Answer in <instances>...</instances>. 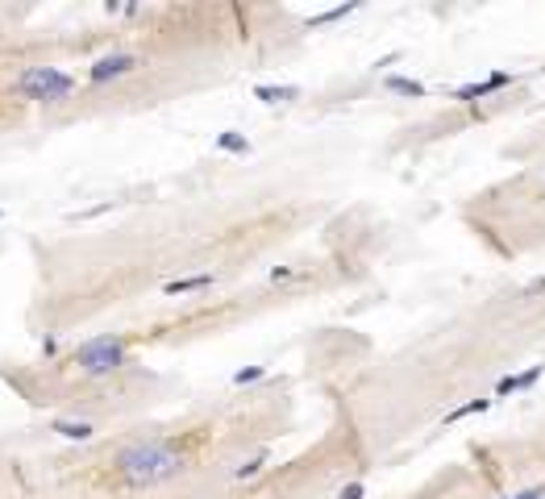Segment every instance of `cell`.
I'll return each mask as SVG.
<instances>
[{"instance_id":"1","label":"cell","mask_w":545,"mask_h":499,"mask_svg":"<svg viewBox=\"0 0 545 499\" xmlns=\"http://www.w3.org/2000/svg\"><path fill=\"white\" fill-rule=\"evenodd\" d=\"M188 470V453L171 441H142L117 453V478L125 487H159Z\"/></svg>"},{"instance_id":"4","label":"cell","mask_w":545,"mask_h":499,"mask_svg":"<svg viewBox=\"0 0 545 499\" xmlns=\"http://www.w3.org/2000/svg\"><path fill=\"white\" fill-rule=\"evenodd\" d=\"M138 67V54H129V50H117V54H104V59H96L92 67H88V79H92L96 88L100 84H113L121 75H129Z\"/></svg>"},{"instance_id":"5","label":"cell","mask_w":545,"mask_h":499,"mask_svg":"<svg viewBox=\"0 0 545 499\" xmlns=\"http://www.w3.org/2000/svg\"><path fill=\"white\" fill-rule=\"evenodd\" d=\"M545 375V362H537V366H529V371H521V375H504V379L496 383V395H512V391H529L533 383Z\"/></svg>"},{"instance_id":"9","label":"cell","mask_w":545,"mask_h":499,"mask_svg":"<svg viewBox=\"0 0 545 499\" xmlns=\"http://www.w3.org/2000/svg\"><path fill=\"white\" fill-rule=\"evenodd\" d=\"M383 88L396 96H412V100H421V96H429V88L421 84V79H408V75H387L383 79Z\"/></svg>"},{"instance_id":"17","label":"cell","mask_w":545,"mask_h":499,"mask_svg":"<svg viewBox=\"0 0 545 499\" xmlns=\"http://www.w3.org/2000/svg\"><path fill=\"white\" fill-rule=\"evenodd\" d=\"M291 275H296V266H271V271H266V279H271V283H287Z\"/></svg>"},{"instance_id":"12","label":"cell","mask_w":545,"mask_h":499,"mask_svg":"<svg viewBox=\"0 0 545 499\" xmlns=\"http://www.w3.org/2000/svg\"><path fill=\"white\" fill-rule=\"evenodd\" d=\"M491 408V400H466V404H458L446 412V425H458V420H466V416H483Z\"/></svg>"},{"instance_id":"7","label":"cell","mask_w":545,"mask_h":499,"mask_svg":"<svg viewBox=\"0 0 545 499\" xmlns=\"http://www.w3.org/2000/svg\"><path fill=\"white\" fill-rule=\"evenodd\" d=\"M254 100H262V104H287V100H300V88H291V84H259Z\"/></svg>"},{"instance_id":"10","label":"cell","mask_w":545,"mask_h":499,"mask_svg":"<svg viewBox=\"0 0 545 499\" xmlns=\"http://www.w3.org/2000/svg\"><path fill=\"white\" fill-rule=\"evenodd\" d=\"M54 433H59L63 441H92L96 425H88V420H54Z\"/></svg>"},{"instance_id":"8","label":"cell","mask_w":545,"mask_h":499,"mask_svg":"<svg viewBox=\"0 0 545 499\" xmlns=\"http://www.w3.org/2000/svg\"><path fill=\"white\" fill-rule=\"evenodd\" d=\"M362 9V0H346V4H333V9H325V13H312L309 21V29H321V25H333V21H341V17H350V13H358Z\"/></svg>"},{"instance_id":"11","label":"cell","mask_w":545,"mask_h":499,"mask_svg":"<svg viewBox=\"0 0 545 499\" xmlns=\"http://www.w3.org/2000/svg\"><path fill=\"white\" fill-rule=\"evenodd\" d=\"M216 150H225V154H250V138L237 133V129H225V133H216Z\"/></svg>"},{"instance_id":"18","label":"cell","mask_w":545,"mask_h":499,"mask_svg":"<svg viewBox=\"0 0 545 499\" xmlns=\"http://www.w3.org/2000/svg\"><path fill=\"white\" fill-rule=\"evenodd\" d=\"M337 499H366V487H362V483H346V487L337 491Z\"/></svg>"},{"instance_id":"16","label":"cell","mask_w":545,"mask_h":499,"mask_svg":"<svg viewBox=\"0 0 545 499\" xmlns=\"http://www.w3.org/2000/svg\"><path fill=\"white\" fill-rule=\"evenodd\" d=\"M483 84H487V92H499V88H508V84H512V75H508V71H491Z\"/></svg>"},{"instance_id":"20","label":"cell","mask_w":545,"mask_h":499,"mask_svg":"<svg viewBox=\"0 0 545 499\" xmlns=\"http://www.w3.org/2000/svg\"><path fill=\"white\" fill-rule=\"evenodd\" d=\"M537 296H545V275H537L533 283L524 287V300H537Z\"/></svg>"},{"instance_id":"3","label":"cell","mask_w":545,"mask_h":499,"mask_svg":"<svg viewBox=\"0 0 545 499\" xmlns=\"http://www.w3.org/2000/svg\"><path fill=\"white\" fill-rule=\"evenodd\" d=\"M21 92L29 100H42V104H54V100H67L75 92V79L59 67H25L21 71Z\"/></svg>"},{"instance_id":"14","label":"cell","mask_w":545,"mask_h":499,"mask_svg":"<svg viewBox=\"0 0 545 499\" xmlns=\"http://www.w3.org/2000/svg\"><path fill=\"white\" fill-rule=\"evenodd\" d=\"M487 84H483V79H474V84H462V88H458V92H454V100H458V104H474V100H487Z\"/></svg>"},{"instance_id":"19","label":"cell","mask_w":545,"mask_h":499,"mask_svg":"<svg viewBox=\"0 0 545 499\" xmlns=\"http://www.w3.org/2000/svg\"><path fill=\"white\" fill-rule=\"evenodd\" d=\"M504 499H545V487H524V491H512Z\"/></svg>"},{"instance_id":"15","label":"cell","mask_w":545,"mask_h":499,"mask_svg":"<svg viewBox=\"0 0 545 499\" xmlns=\"http://www.w3.org/2000/svg\"><path fill=\"white\" fill-rule=\"evenodd\" d=\"M262 375H266V366H241V371H234V387H250V383H259Z\"/></svg>"},{"instance_id":"13","label":"cell","mask_w":545,"mask_h":499,"mask_svg":"<svg viewBox=\"0 0 545 499\" xmlns=\"http://www.w3.org/2000/svg\"><path fill=\"white\" fill-rule=\"evenodd\" d=\"M266 462H271V453H266V450H262V453H254L250 462H241V466L234 470V478H237V483H246V478L262 475V466H266Z\"/></svg>"},{"instance_id":"21","label":"cell","mask_w":545,"mask_h":499,"mask_svg":"<svg viewBox=\"0 0 545 499\" xmlns=\"http://www.w3.org/2000/svg\"><path fill=\"white\" fill-rule=\"evenodd\" d=\"M0 216H4V208H0Z\"/></svg>"},{"instance_id":"6","label":"cell","mask_w":545,"mask_h":499,"mask_svg":"<svg viewBox=\"0 0 545 499\" xmlns=\"http://www.w3.org/2000/svg\"><path fill=\"white\" fill-rule=\"evenodd\" d=\"M216 275L213 271H204V275H188V279H171L163 283V296H191V291H204V287H213Z\"/></svg>"},{"instance_id":"2","label":"cell","mask_w":545,"mask_h":499,"mask_svg":"<svg viewBox=\"0 0 545 499\" xmlns=\"http://www.w3.org/2000/svg\"><path fill=\"white\" fill-rule=\"evenodd\" d=\"M129 362V350H125V337H92L75 350V366L92 379H104Z\"/></svg>"}]
</instances>
